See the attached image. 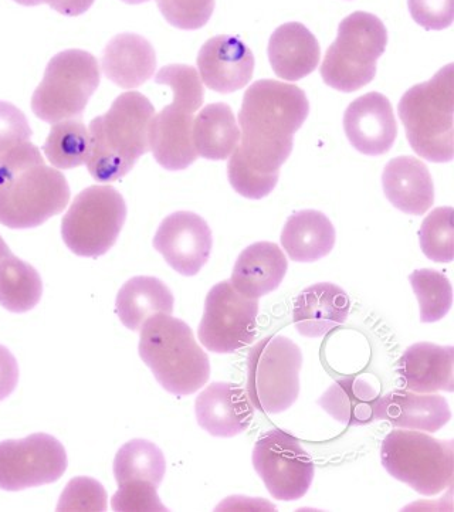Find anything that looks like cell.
<instances>
[{
  "label": "cell",
  "mask_w": 454,
  "mask_h": 512,
  "mask_svg": "<svg viewBox=\"0 0 454 512\" xmlns=\"http://www.w3.org/2000/svg\"><path fill=\"white\" fill-rule=\"evenodd\" d=\"M18 382V361L8 348L0 345V402L15 392Z\"/></svg>",
  "instance_id": "cell-40"
},
{
  "label": "cell",
  "mask_w": 454,
  "mask_h": 512,
  "mask_svg": "<svg viewBox=\"0 0 454 512\" xmlns=\"http://www.w3.org/2000/svg\"><path fill=\"white\" fill-rule=\"evenodd\" d=\"M107 493L104 487L90 477L73 478L63 491L57 511H105Z\"/></svg>",
  "instance_id": "cell-36"
},
{
  "label": "cell",
  "mask_w": 454,
  "mask_h": 512,
  "mask_svg": "<svg viewBox=\"0 0 454 512\" xmlns=\"http://www.w3.org/2000/svg\"><path fill=\"white\" fill-rule=\"evenodd\" d=\"M413 20L426 30H443L452 26L453 0H408Z\"/></svg>",
  "instance_id": "cell-39"
},
{
  "label": "cell",
  "mask_w": 454,
  "mask_h": 512,
  "mask_svg": "<svg viewBox=\"0 0 454 512\" xmlns=\"http://www.w3.org/2000/svg\"><path fill=\"white\" fill-rule=\"evenodd\" d=\"M335 227L318 210L293 213L281 232V246L297 263H314L327 257L335 246Z\"/></svg>",
  "instance_id": "cell-26"
},
{
  "label": "cell",
  "mask_w": 454,
  "mask_h": 512,
  "mask_svg": "<svg viewBox=\"0 0 454 512\" xmlns=\"http://www.w3.org/2000/svg\"><path fill=\"white\" fill-rule=\"evenodd\" d=\"M409 281L418 298L420 322L432 324L449 314L453 288L445 274L430 269L416 270L409 276Z\"/></svg>",
  "instance_id": "cell-33"
},
{
  "label": "cell",
  "mask_w": 454,
  "mask_h": 512,
  "mask_svg": "<svg viewBox=\"0 0 454 512\" xmlns=\"http://www.w3.org/2000/svg\"><path fill=\"white\" fill-rule=\"evenodd\" d=\"M344 131L361 154L385 155L398 137L391 101L381 93H368L352 101L344 114Z\"/></svg>",
  "instance_id": "cell-16"
},
{
  "label": "cell",
  "mask_w": 454,
  "mask_h": 512,
  "mask_svg": "<svg viewBox=\"0 0 454 512\" xmlns=\"http://www.w3.org/2000/svg\"><path fill=\"white\" fill-rule=\"evenodd\" d=\"M196 419L210 436L235 437L245 432L254 417V406L245 389L233 383L213 382L196 398Z\"/></svg>",
  "instance_id": "cell-18"
},
{
  "label": "cell",
  "mask_w": 454,
  "mask_h": 512,
  "mask_svg": "<svg viewBox=\"0 0 454 512\" xmlns=\"http://www.w3.org/2000/svg\"><path fill=\"white\" fill-rule=\"evenodd\" d=\"M381 461L393 478L426 497L452 487L453 440L435 439L418 430L396 429L382 442Z\"/></svg>",
  "instance_id": "cell-8"
},
{
  "label": "cell",
  "mask_w": 454,
  "mask_h": 512,
  "mask_svg": "<svg viewBox=\"0 0 454 512\" xmlns=\"http://www.w3.org/2000/svg\"><path fill=\"white\" fill-rule=\"evenodd\" d=\"M15 2L22 6H39L42 5L43 0H15Z\"/></svg>",
  "instance_id": "cell-42"
},
{
  "label": "cell",
  "mask_w": 454,
  "mask_h": 512,
  "mask_svg": "<svg viewBox=\"0 0 454 512\" xmlns=\"http://www.w3.org/2000/svg\"><path fill=\"white\" fill-rule=\"evenodd\" d=\"M94 2L96 0H43V3H47L50 8L64 16H70V18L83 15L93 6Z\"/></svg>",
  "instance_id": "cell-41"
},
{
  "label": "cell",
  "mask_w": 454,
  "mask_h": 512,
  "mask_svg": "<svg viewBox=\"0 0 454 512\" xmlns=\"http://www.w3.org/2000/svg\"><path fill=\"white\" fill-rule=\"evenodd\" d=\"M169 25L182 30H198L212 18L215 0H157Z\"/></svg>",
  "instance_id": "cell-35"
},
{
  "label": "cell",
  "mask_w": 454,
  "mask_h": 512,
  "mask_svg": "<svg viewBox=\"0 0 454 512\" xmlns=\"http://www.w3.org/2000/svg\"><path fill=\"white\" fill-rule=\"evenodd\" d=\"M259 300L237 293L230 281L210 288L198 328L199 341L215 354H232L256 338Z\"/></svg>",
  "instance_id": "cell-12"
},
{
  "label": "cell",
  "mask_w": 454,
  "mask_h": 512,
  "mask_svg": "<svg viewBox=\"0 0 454 512\" xmlns=\"http://www.w3.org/2000/svg\"><path fill=\"white\" fill-rule=\"evenodd\" d=\"M198 69L210 90L220 94L235 93L253 79V52L235 36L212 37L198 54Z\"/></svg>",
  "instance_id": "cell-17"
},
{
  "label": "cell",
  "mask_w": 454,
  "mask_h": 512,
  "mask_svg": "<svg viewBox=\"0 0 454 512\" xmlns=\"http://www.w3.org/2000/svg\"><path fill=\"white\" fill-rule=\"evenodd\" d=\"M140 356L166 392L188 396L210 378V361L191 327L169 314H155L142 324Z\"/></svg>",
  "instance_id": "cell-4"
},
{
  "label": "cell",
  "mask_w": 454,
  "mask_h": 512,
  "mask_svg": "<svg viewBox=\"0 0 454 512\" xmlns=\"http://www.w3.org/2000/svg\"><path fill=\"white\" fill-rule=\"evenodd\" d=\"M157 488L147 481L121 484L111 500V507L114 511H168L159 500Z\"/></svg>",
  "instance_id": "cell-37"
},
{
  "label": "cell",
  "mask_w": 454,
  "mask_h": 512,
  "mask_svg": "<svg viewBox=\"0 0 454 512\" xmlns=\"http://www.w3.org/2000/svg\"><path fill=\"white\" fill-rule=\"evenodd\" d=\"M32 138L26 115L15 105L0 101V155Z\"/></svg>",
  "instance_id": "cell-38"
},
{
  "label": "cell",
  "mask_w": 454,
  "mask_h": 512,
  "mask_svg": "<svg viewBox=\"0 0 454 512\" xmlns=\"http://www.w3.org/2000/svg\"><path fill=\"white\" fill-rule=\"evenodd\" d=\"M399 118L413 151L426 161L453 159L454 66L447 64L432 80L409 88L398 105Z\"/></svg>",
  "instance_id": "cell-6"
},
{
  "label": "cell",
  "mask_w": 454,
  "mask_h": 512,
  "mask_svg": "<svg viewBox=\"0 0 454 512\" xmlns=\"http://www.w3.org/2000/svg\"><path fill=\"white\" fill-rule=\"evenodd\" d=\"M388 32L378 16L354 12L342 20L335 42L321 64L324 83L342 93H354L375 79L376 63L385 53Z\"/></svg>",
  "instance_id": "cell-7"
},
{
  "label": "cell",
  "mask_w": 454,
  "mask_h": 512,
  "mask_svg": "<svg viewBox=\"0 0 454 512\" xmlns=\"http://www.w3.org/2000/svg\"><path fill=\"white\" fill-rule=\"evenodd\" d=\"M125 219L127 205L117 189L90 186L76 196L63 217L64 243L77 256H103L117 243Z\"/></svg>",
  "instance_id": "cell-11"
},
{
  "label": "cell",
  "mask_w": 454,
  "mask_h": 512,
  "mask_svg": "<svg viewBox=\"0 0 454 512\" xmlns=\"http://www.w3.org/2000/svg\"><path fill=\"white\" fill-rule=\"evenodd\" d=\"M308 114L306 93L294 84L260 80L247 88L239 113L240 144L227 165L230 185L239 195L259 200L273 192Z\"/></svg>",
  "instance_id": "cell-1"
},
{
  "label": "cell",
  "mask_w": 454,
  "mask_h": 512,
  "mask_svg": "<svg viewBox=\"0 0 454 512\" xmlns=\"http://www.w3.org/2000/svg\"><path fill=\"white\" fill-rule=\"evenodd\" d=\"M155 108L137 91L115 98L107 113L88 125L90 155L87 168L97 182L110 183L130 174L149 151V127Z\"/></svg>",
  "instance_id": "cell-3"
},
{
  "label": "cell",
  "mask_w": 454,
  "mask_h": 512,
  "mask_svg": "<svg viewBox=\"0 0 454 512\" xmlns=\"http://www.w3.org/2000/svg\"><path fill=\"white\" fill-rule=\"evenodd\" d=\"M381 393L365 379H338L324 392L318 405L347 426H365L376 420V408Z\"/></svg>",
  "instance_id": "cell-28"
},
{
  "label": "cell",
  "mask_w": 454,
  "mask_h": 512,
  "mask_svg": "<svg viewBox=\"0 0 454 512\" xmlns=\"http://www.w3.org/2000/svg\"><path fill=\"white\" fill-rule=\"evenodd\" d=\"M50 164L59 169L86 165L90 155V134L81 118H71L53 124L43 145Z\"/></svg>",
  "instance_id": "cell-32"
},
{
  "label": "cell",
  "mask_w": 454,
  "mask_h": 512,
  "mask_svg": "<svg viewBox=\"0 0 454 512\" xmlns=\"http://www.w3.org/2000/svg\"><path fill=\"white\" fill-rule=\"evenodd\" d=\"M303 354L283 335L257 342L247 355V395L267 415L286 412L300 395Z\"/></svg>",
  "instance_id": "cell-10"
},
{
  "label": "cell",
  "mask_w": 454,
  "mask_h": 512,
  "mask_svg": "<svg viewBox=\"0 0 454 512\" xmlns=\"http://www.w3.org/2000/svg\"><path fill=\"white\" fill-rule=\"evenodd\" d=\"M212 230L193 212H175L162 220L154 237V247L166 263L185 277L202 270L212 253Z\"/></svg>",
  "instance_id": "cell-15"
},
{
  "label": "cell",
  "mask_w": 454,
  "mask_h": 512,
  "mask_svg": "<svg viewBox=\"0 0 454 512\" xmlns=\"http://www.w3.org/2000/svg\"><path fill=\"white\" fill-rule=\"evenodd\" d=\"M66 176L46 165L26 141L0 155V225L25 230L43 225L69 205Z\"/></svg>",
  "instance_id": "cell-2"
},
{
  "label": "cell",
  "mask_w": 454,
  "mask_h": 512,
  "mask_svg": "<svg viewBox=\"0 0 454 512\" xmlns=\"http://www.w3.org/2000/svg\"><path fill=\"white\" fill-rule=\"evenodd\" d=\"M382 186L389 202L406 215H425L435 203L428 166L413 157L391 159L385 166Z\"/></svg>",
  "instance_id": "cell-21"
},
{
  "label": "cell",
  "mask_w": 454,
  "mask_h": 512,
  "mask_svg": "<svg viewBox=\"0 0 454 512\" xmlns=\"http://www.w3.org/2000/svg\"><path fill=\"white\" fill-rule=\"evenodd\" d=\"M453 209L437 208L420 227L419 239L422 252L436 263L453 261Z\"/></svg>",
  "instance_id": "cell-34"
},
{
  "label": "cell",
  "mask_w": 454,
  "mask_h": 512,
  "mask_svg": "<svg viewBox=\"0 0 454 512\" xmlns=\"http://www.w3.org/2000/svg\"><path fill=\"white\" fill-rule=\"evenodd\" d=\"M155 83L174 91V101L155 114L149 127V151L166 171H184L199 155L193 147V115L202 107V81L186 64L162 67Z\"/></svg>",
  "instance_id": "cell-5"
},
{
  "label": "cell",
  "mask_w": 454,
  "mask_h": 512,
  "mask_svg": "<svg viewBox=\"0 0 454 512\" xmlns=\"http://www.w3.org/2000/svg\"><path fill=\"white\" fill-rule=\"evenodd\" d=\"M63 444L46 433L0 442V488L22 491L56 483L67 470Z\"/></svg>",
  "instance_id": "cell-14"
},
{
  "label": "cell",
  "mask_w": 454,
  "mask_h": 512,
  "mask_svg": "<svg viewBox=\"0 0 454 512\" xmlns=\"http://www.w3.org/2000/svg\"><path fill=\"white\" fill-rule=\"evenodd\" d=\"M452 419L449 403L435 393L392 391L381 396L376 420H388L398 429L439 432Z\"/></svg>",
  "instance_id": "cell-19"
},
{
  "label": "cell",
  "mask_w": 454,
  "mask_h": 512,
  "mask_svg": "<svg viewBox=\"0 0 454 512\" xmlns=\"http://www.w3.org/2000/svg\"><path fill=\"white\" fill-rule=\"evenodd\" d=\"M269 60L277 77L298 81L310 76L321 60L318 40L303 23H284L269 42Z\"/></svg>",
  "instance_id": "cell-24"
},
{
  "label": "cell",
  "mask_w": 454,
  "mask_h": 512,
  "mask_svg": "<svg viewBox=\"0 0 454 512\" xmlns=\"http://www.w3.org/2000/svg\"><path fill=\"white\" fill-rule=\"evenodd\" d=\"M128 5H141V3L149 2V0H123Z\"/></svg>",
  "instance_id": "cell-43"
},
{
  "label": "cell",
  "mask_w": 454,
  "mask_h": 512,
  "mask_svg": "<svg viewBox=\"0 0 454 512\" xmlns=\"http://www.w3.org/2000/svg\"><path fill=\"white\" fill-rule=\"evenodd\" d=\"M42 294V277L35 267L16 257L0 236V305L10 313H27Z\"/></svg>",
  "instance_id": "cell-30"
},
{
  "label": "cell",
  "mask_w": 454,
  "mask_h": 512,
  "mask_svg": "<svg viewBox=\"0 0 454 512\" xmlns=\"http://www.w3.org/2000/svg\"><path fill=\"white\" fill-rule=\"evenodd\" d=\"M253 466L274 500H300L313 484L314 461L286 430L271 429L259 437Z\"/></svg>",
  "instance_id": "cell-13"
},
{
  "label": "cell",
  "mask_w": 454,
  "mask_h": 512,
  "mask_svg": "<svg viewBox=\"0 0 454 512\" xmlns=\"http://www.w3.org/2000/svg\"><path fill=\"white\" fill-rule=\"evenodd\" d=\"M454 348L419 342L403 352L398 372L412 392L454 391Z\"/></svg>",
  "instance_id": "cell-25"
},
{
  "label": "cell",
  "mask_w": 454,
  "mask_h": 512,
  "mask_svg": "<svg viewBox=\"0 0 454 512\" xmlns=\"http://www.w3.org/2000/svg\"><path fill=\"white\" fill-rule=\"evenodd\" d=\"M193 147L199 157L225 161L240 142V130L232 108L225 103L206 105L193 120Z\"/></svg>",
  "instance_id": "cell-29"
},
{
  "label": "cell",
  "mask_w": 454,
  "mask_h": 512,
  "mask_svg": "<svg viewBox=\"0 0 454 512\" xmlns=\"http://www.w3.org/2000/svg\"><path fill=\"white\" fill-rule=\"evenodd\" d=\"M287 269L289 261L277 244L254 243L237 257L230 283L237 293L259 300L280 287Z\"/></svg>",
  "instance_id": "cell-22"
},
{
  "label": "cell",
  "mask_w": 454,
  "mask_h": 512,
  "mask_svg": "<svg viewBox=\"0 0 454 512\" xmlns=\"http://www.w3.org/2000/svg\"><path fill=\"white\" fill-rule=\"evenodd\" d=\"M103 73L115 86L131 90L147 83L157 70V53L145 37L121 33L105 46Z\"/></svg>",
  "instance_id": "cell-23"
},
{
  "label": "cell",
  "mask_w": 454,
  "mask_h": 512,
  "mask_svg": "<svg viewBox=\"0 0 454 512\" xmlns=\"http://www.w3.org/2000/svg\"><path fill=\"white\" fill-rule=\"evenodd\" d=\"M350 308V297L341 287L317 283L298 294L293 322L303 337L321 338L347 321Z\"/></svg>",
  "instance_id": "cell-20"
},
{
  "label": "cell",
  "mask_w": 454,
  "mask_h": 512,
  "mask_svg": "<svg viewBox=\"0 0 454 512\" xmlns=\"http://www.w3.org/2000/svg\"><path fill=\"white\" fill-rule=\"evenodd\" d=\"M100 80V66L93 54L76 49L56 54L33 93L32 111L49 124L81 118Z\"/></svg>",
  "instance_id": "cell-9"
},
{
  "label": "cell",
  "mask_w": 454,
  "mask_h": 512,
  "mask_svg": "<svg viewBox=\"0 0 454 512\" xmlns=\"http://www.w3.org/2000/svg\"><path fill=\"white\" fill-rule=\"evenodd\" d=\"M174 294L164 281L155 277H134L118 293L115 311L125 327L140 331L142 324L155 314L174 313Z\"/></svg>",
  "instance_id": "cell-27"
},
{
  "label": "cell",
  "mask_w": 454,
  "mask_h": 512,
  "mask_svg": "<svg viewBox=\"0 0 454 512\" xmlns=\"http://www.w3.org/2000/svg\"><path fill=\"white\" fill-rule=\"evenodd\" d=\"M165 471L164 453L149 440H131L115 456L114 477L118 486L131 481H147L159 487L164 480Z\"/></svg>",
  "instance_id": "cell-31"
}]
</instances>
